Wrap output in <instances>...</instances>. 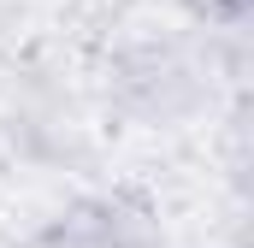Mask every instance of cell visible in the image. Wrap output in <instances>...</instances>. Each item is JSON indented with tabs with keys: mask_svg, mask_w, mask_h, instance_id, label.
Masks as SVG:
<instances>
[{
	"mask_svg": "<svg viewBox=\"0 0 254 248\" xmlns=\"http://www.w3.org/2000/svg\"><path fill=\"white\" fill-rule=\"evenodd\" d=\"M201 77H207V65L178 36H142V42H125L113 54L107 95L119 113H130L142 124H172L201 107V95H207Z\"/></svg>",
	"mask_w": 254,
	"mask_h": 248,
	"instance_id": "6da1fadb",
	"label": "cell"
},
{
	"mask_svg": "<svg viewBox=\"0 0 254 248\" xmlns=\"http://www.w3.org/2000/svg\"><path fill=\"white\" fill-rule=\"evenodd\" d=\"M154 213L136 195H83L54 213L24 248H154Z\"/></svg>",
	"mask_w": 254,
	"mask_h": 248,
	"instance_id": "7a4b0ae2",
	"label": "cell"
}]
</instances>
